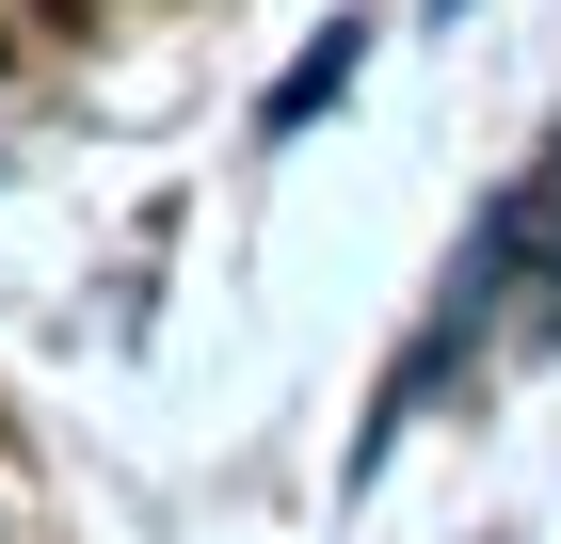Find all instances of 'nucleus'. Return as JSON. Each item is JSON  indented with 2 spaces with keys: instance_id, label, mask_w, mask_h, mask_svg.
<instances>
[]
</instances>
